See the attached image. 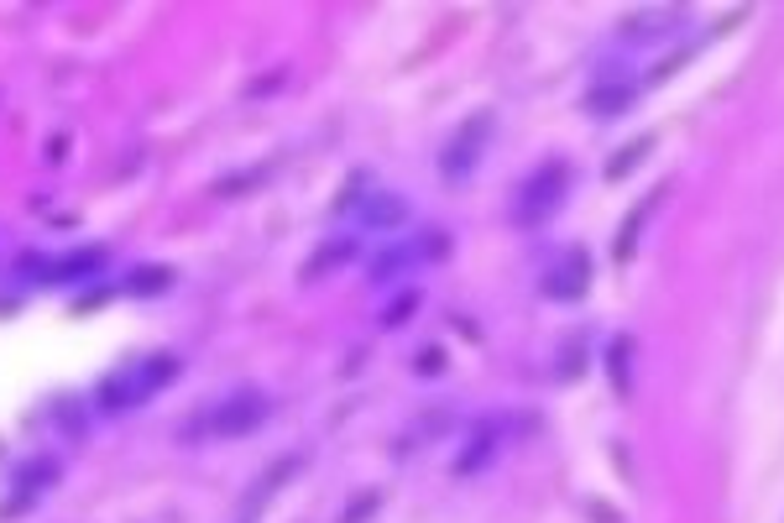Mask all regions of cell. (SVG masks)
<instances>
[{
  "instance_id": "6da1fadb",
  "label": "cell",
  "mask_w": 784,
  "mask_h": 523,
  "mask_svg": "<svg viewBox=\"0 0 784 523\" xmlns=\"http://www.w3.org/2000/svg\"><path fill=\"white\" fill-rule=\"evenodd\" d=\"M570 189H575V168L565 163V157H544V163L528 173L518 184V194H513V225H523V231L549 225L565 210Z\"/></svg>"
},
{
  "instance_id": "7a4b0ae2",
  "label": "cell",
  "mask_w": 784,
  "mask_h": 523,
  "mask_svg": "<svg viewBox=\"0 0 784 523\" xmlns=\"http://www.w3.org/2000/svg\"><path fill=\"white\" fill-rule=\"evenodd\" d=\"M492 131H497L492 110H471V116L445 136V147H440V178H445L450 189L471 184V173L481 168V157H487V147H492Z\"/></svg>"
},
{
  "instance_id": "3957f363",
  "label": "cell",
  "mask_w": 784,
  "mask_h": 523,
  "mask_svg": "<svg viewBox=\"0 0 784 523\" xmlns=\"http://www.w3.org/2000/svg\"><path fill=\"white\" fill-rule=\"evenodd\" d=\"M450 257V236L445 231H408L403 241H392L387 252L372 257V267H366V283H387V278H398V272H419L429 262H440Z\"/></svg>"
},
{
  "instance_id": "277c9868",
  "label": "cell",
  "mask_w": 784,
  "mask_h": 523,
  "mask_svg": "<svg viewBox=\"0 0 784 523\" xmlns=\"http://www.w3.org/2000/svg\"><path fill=\"white\" fill-rule=\"evenodd\" d=\"M267 414H272V398L257 393V388H241V393L220 398L210 414H204L199 424H189V429H210V435H220V440H241V435H251V429H262Z\"/></svg>"
},
{
  "instance_id": "5b68a950",
  "label": "cell",
  "mask_w": 784,
  "mask_h": 523,
  "mask_svg": "<svg viewBox=\"0 0 784 523\" xmlns=\"http://www.w3.org/2000/svg\"><path fill=\"white\" fill-rule=\"evenodd\" d=\"M586 288H591V257L581 252V246L560 252L555 262H549V267L539 272V293H544V299H555V304H575V299H586Z\"/></svg>"
},
{
  "instance_id": "8992f818",
  "label": "cell",
  "mask_w": 784,
  "mask_h": 523,
  "mask_svg": "<svg viewBox=\"0 0 784 523\" xmlns=\"http://www.w3.org/2000/svg\"><path fill=\"white\" fill-rule=\"evenodd\" d=\"M685 21L690 11L685 6H664V11H633V16H622V27L617 37L622 42H633V48H654V42H670L685 32Z\"/></svg>"
},
{
  "instance_id": "52a82bcc",
  "label": "cell",
  "mask_w": 784,
  "mask_h": 523,
  "mask_svg": "<svg viewBox=\"0 0 784 523\" xmlns=\"http://www.w3.org/2000/svg\"><path fill=\"white\" fill-rule=\"evenodd\" d=\"M356 225H361V231H372V236L403 231V225H408V199L392 194V189H372L361 199V210H356Z\"/></svg>"
},
{
  "instance_id": "ba28073f",
  "label": "cell",
  "mask_w": 784,
  "mask_h": 523,
  "mask_svg": "<svg viewBox=\"0 0 784 523\" xmlns=\"http://www.w3.org/2000/svg\"><path fill=\"white\" fill-rule=\"evenodd\" d=\"M178 372H183V361H178L173 351H157V356L131 361V377H136V393H142V403H147V398H157L163 388H173Z\"/></svg>"
},
{
  "instance_id": "9c48e42d",
  "label": "cell",
  "mask_w": 784,
  "mask_h": 523,
  "mask_svg": "<svg viewBox=\"0 0 784 523\" xmlns=\"http://www.w3.org/2000/svg\"><path fill=\"white\" fill-rule=\"evenodd\" d=\"M638 100V84L633 79H602V84H591L586 89V116H622V110H633Z\"/></svg>"
},
{
  "instance_id": "30bf717a",
  "label": "cell",
  "mask_w": 784,
  "mask_h": 523,
  "mask_svg": "<svg viewBox=\"0 0 784 523\" xmlns=\"http://www.w3.org/2000/svg\"><path fill=\"white\" fill-rule=\"evenodd\" d=\"M110 267V252L105 246H79V252H68L63 262H53V272H48V283H89L95 272H105Z\"/></svg>"
},
{
  "instance_id": "8fae6325",
  "label": "cell",
  "mask_w": 784,
  "mask_h": 523,
  "mask_svg": "<svg viewBox=\"0 0 784 523\" xmlns=\"http://www.w3.org/2000/svg\"><path fill=\"white\" fill-rule=\"evenodd\" d=\"M659 199H664V189H659V194H649V199H638L633 210H628V220H622V231H617V241H612V257H617V262H633V257H638L643 220H649V215L659 210Z\"/></svg>"
},
{
  "instance_id": "7c38bea8",
  "label": "cell",
  "mask_w": 784,
  "mask_h": 523,
  "mask_svg": "<svg viewBox=\"0 0 784 523\" xmlns=\"http://www.w3.org/2000/svg\"><path fill=\"white\" fill-rule=\"evenodd\" d=\"M95 403H100V414H126V408H136L142 403V393H136V377H131V367H121V372H110L100 388H95Z\"/></svg>"
},
{
  "instance_id": "4fadbf2b",
  "label": "cell",
  "mask_w": 784,
  "mask_h": 523,
  "mask_svg": "<svg viewBox=\"0 0 784 523\" xmlns=\"http://www.w3.org/2000/svg\"><path fill=\"white\" fill-rule=\"evenodd\" d=\"M121 288L131 293V299H157V293H168L173 288V267L168 262H142V267H131Z\"/></svg>"
},
{
  "instance_id": "5bb4252c",
  "label": "cell",
  "mask_w": 784,
  "mask_h": 523,
  "mask_svg": "<svg viewBox=\"0 0 784 523\" xmlns=\"http://www.w3.org/2000/svg\"><path fill=\"white\" fill-rule=\"evenodd\" d=\"M356 257V236H335V241H325L319 252L304 262V283H319V278H330L335 267H345Z\"/></svg>"
},
{
  "instance_id": "9a60e30c",
  "label": "cell",
  "mask_w": 784,
  "mask_h": 523,
  "mask_svg": "<svg viewBox=\"0 0 784 523\" xmlns=\"http://www.w3.org/2000/svg\"><path fill=\"white\" fill-rule=\"evenodd\" d=\"M607 377H612L617 398L633 393V335H617L612 346H607Z\"/></svg>"
},
{
  "instance_id": "2e32d148",
  "label": "cell",
  "mask_w": 784,
  "mask_h": 523,
  "mask_svg": "<svg viewBox=\"0 0 784 523\" xmlns=\"http://www.w3.org/2000/svg\"><path fill=\"white\" fill-rule=\"evenodd\" d=\"M492 456H497V429H476V435H471V445L455 456V476H476V471L487 466Z\"/></svg>"
},
{
  "instance_id": "e0dca14e",
  "label": "cell",
  "mask_w": 784,
  "mask_h": 523,
  "mask_svg": "<svg viewBox=\"0 0 784 523\" xmlns=\"http://www.w3.org/2000/svg\"><path fill=\"white\" fill-rule=\"evenodd\" d=\"M649 147H654V136H638V142H628V147H622V157H612V163H607V184H617V178H628V173L643 163V157H649Z\"/></svg>"
},
{
  "instance_id": "ac0fdd59",
  "label": "cell",
  "mask_w": 784,
  "mask_h": 523,
  "mask_svg": "<svg viewBox=\"0 0 784 523\" xmlns=\"http://www.w3.org/2000/svg\"><path fill=\"white\" fill-rule=\"evenodd\" d=\"M413 309H419V288H408V293H398V299L387 304V314H382V330H398V325H408V320H413Z\"/></svg>"
},
{
  "instance_id": "d6986e66",
  "label": "cell",
  "mask_w": 784,
  "mask_h": 523,
  "mask_svg": "<svg viewBox=\"0 0 784 523\" xmlns=\"http://www.w3.org/2000/svg\"><path fill=\"white\" fill-rule=\"evenodd\" d=\"M690 53H696V42H685V48H675V53H664V63H654V68H649V84H659V79H670V74H680V68L690 63Z\"/></svg>"
},
{
  "instance_id": "ffe728a7",
  "label": "cell",
  "mask_w": 784,
  "mask_h": 523,
  "mask_svg": "<svg viewBox=\"0 0 784 523\" xmlns=\"http://www.w3.org/2000/svg\"><path fill=\"white\" fill-rule=\"evenodd\" d=\"M298 466H304V450H293L288 461H278V466H267V476H262V492H272V487H283V482H288V476H293Z\"/></svg>"
},
{
  "instance_id": "44dd1931",
  "label": "cell",
  "mask_w": 784,
  "mask_h": 523,
  "mask_svg": "<svg viewBox=\"0 0 784 523\" xmlns=\"http://www.w3.org/2000/svg\"><path fill=\"white\" fill-rule=\"evenodd\" d=\"M272 168H251V173H230V178H220L215 184V194H251L246 184H257V178H267Z\"/></svg>"
},
{
  "instance_id": "7402d4cb",
  "label": "cell",
  "mask_w": 784,
  "mask_h": 523,
  "mask_svg": "<svg viewBox=\"0 0 784 523\" xmlns=\"http://www.w3.org/2000/svg\"><path fill=\"white\" fill-rule=\"evenodd\" d=\"M413 372H419V377H440L445 372V351L440 346H424L419 361H413Z\"/></svg>"
},
{
  "instance_id": "603a6c76",
  "label": "cell",
  "mask_w": 784,
  "mask_h": 523,
  "mask_svg": "<svg viewBox=\"0 0 784 523\" xmlns=\"http://www.w3.org/2000/svg\"><path fill=\"white\" fill-rule=\"evenodd\" d=\"M372 508H377V492H366V497H356V503L345 508V518H340V523H356L361 513H372Z\"/></svg>"
},
{
  "instance_id": "cb8c5ba5",
  "label": "cell",
  "mask_w": 784,
  "mask_h": 523,
  "mask_svg": "<svg viewBox=\"0 0 784 523\" xmlns=\"http://www.w3.org/2000/svg\"><path fill=\"white\" fill-rule=\"evenodd\" d=\"M63 147H68V136H53V142H48V163H58Z\"/></svg>"
}]
</instances>
